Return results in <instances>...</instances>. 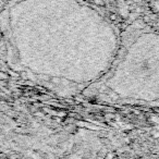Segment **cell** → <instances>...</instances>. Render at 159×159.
I'll return each instance as SVG.
<instances>
[]
</instances>
